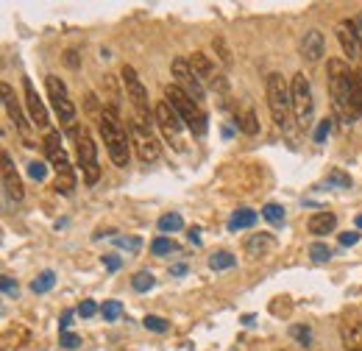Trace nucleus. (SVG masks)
<instances>
[{"label":"nucleus","mask_w":362,"mask_h":351,"mask_svg":"<svg viewBox=\"0 0 362 351\" xmlns=\"http://www.w3.org/2000/svg\"><path fill=\"white\" fill-rule=\"evenodd\" d=\"M290 95H293V117L307 132L315 123V98H313V84H310V79L304 73H296L293 76Z\"/></svg>","instance_id":"6"},{"label":"nucleus","mask_w":362,"mask_h":351,"mask_svg":"<svg viewBox=\"0 0 362 351\" xmlns=\"http://www.w3.org/2000/svg\"><path fill=\"white\" fill-rule=\"evenodd\" d=\"M173 84L179 89H184L195 103H204V84L192 73L189 59H173Z\"/></svg>","instance_id":"12"},{"label":"nucleus","mask_w":362,"mask_h":351,"mask_svg":"<svg viewBox=\"0 0 362 351\" xmlns=\"http://www.w3.org/2000/svg\"><path fill=\"white\" fill-rule=\"evenodd\" d=\"M354 223H357V229H362V215H357V220H354Z\"/></svg>","instance_id":"46"},{"label":"nucleus","mask_w":362,"mask_h":351,"mask_svg":"<svg viewBox=\"0 0 362 351\" xmlns=\"http://www.w3.org/2000/svg\"><path fill=\"white\" fill-rule=\"evenodd\" d=\"M3 106H6V115H8V120L17 126V132L23 134L25 139H28V123H25V115H23V109H20V103H17V95H14V89L8 87V84H3Z\"/></svg>","instance_id":"17"},{"label":"nucleus","mask_w":362,"mask_h":351,"mask_svg":"<svg viewBox=\"0 0 362 351\" xmlns=\"http://www.w3.org/2000/svg\"><path fill=\"white\" fill-rule=\"evenodd\" d=\"M153 284H156V279H153V273H151V270H139V273L132 276V287H134L136 293H148Z\"/></svg>","instance_id":"23"},{"label":"nucleus","mask_w":362,"mask_h":351,"mask_svg":"<svg viewBox=\"0 0 362 351\" xmlns=\"http://www.w3.org/2000/svg\"><path fill=\"white\" fill-rule=\"evenodd\" d=\"M326 53V40H323V34L320 31H307L304 34V40H301V56L307 59V62H320V56Z\"/></svg>","instance_id":"18"},{"label":"nucleus","mask_w":362,"mask_h":351,"mask_svg":"<svg viewBox=\"0 0 362 351\" xmlns=\"http://www.w3.org/2000/svg\"><path fill=\"white\" fill-rule=\"evenodd\" d=\"M354 87H357V109L362 115V70H354Z\"/></svg>","instance_id":"42"},{"label":"nucleus","mask_w":362,"mask_h":351,"mask_svg":"<svg viewBox=\"0 0 362 351\" xmlns=\"http://www.w3.org/2000/svg\"><path fill=\"white\" fill-rule=\"evenodd\" d=\"M234 265H237V257L228 254V251H218V254L209 257V267H212V270H228V267H234Z\"/></svg>","instance_id":"24"},{"label":"nucleus","mask_w":362,"mask_h":351,"mask_svg":"<svg viewBox=\"0 0 362 351\" xmlns=\"http://www.w3.org/2000/svg\"><path fill=\"white\" fill-rule=\"evenodd\" d=\"M354 25H357V34H360V40H362V14L354 17Z\"/></svg>","instance_id":"45"},{"label":"nucleus","mask_w":362,"mask_h":351,"mask_svg":"<svg viewBox=\"0 0 362 351\" xmlns=\"http://www.w3.org/2000/svg\"><path fill=\"white\" fill-rule=\"evenodd\" d=\"M142 326L151 329V332H168V329H170V323H168L165 318H159V315H145V318H142Z\"/></svg>","instance_id":"30"},{"label":"nucleus","mask_w":362,"mask_h":351,"mask_svg":"<svg viewBox=\"0 0 362 351\" xmlns=\"http://www.w3.org/2000/svg\"><path fill=\"white\" fill-rule=\"evenodd\" d=\"M100 315H103V321H117V318L123 315V304L115 301V299H112V301H103V304H100Z\"/></svg>","instance_id":"28"},{"label":"nucleus","mask_w":362,"mask_h":351,"mask_svg":"<svg viewBox=\"0 0 362 351\" xmlns=\"http://www.w3.org/2000/svg\"><path fill=\"white\" fill-rule=\"evenodd\" d=\"M334 31H337V40H340L343 53H346L351 62H357V59L362 56V40H360V34H357L354 20H340Z\"/></svg>","instance_id":"15"},{"label":"nucleus","mask_w":362,"mask_h":351,"mask_svg":"<svg viewBox=\"0 0 362 351\" xmlns=\"http://www.w3.org/2000/svg\"><path fill=\"white\" fill-rule=\"evenodd\" d=\"M276 248V237L268 234V231H254L248 240H245V254L251 257H265Z\"/></svg>","instance_id":"19"},{"label":"nucleus","mask_w":362,"mask_h":351,"mask_svg":"<svg viewBox=\"0 0 362 351\" xmlns=\"http://www.w3.org/2000/svg\"><path fill=\"white\" fill-rule=\"evenodd\" d=\"M53 284H56V276H53V270H45V273H40V276L31 282V290H34V293H47Z\"/></svg>","instance_id":"26"},{"label":"nucleus","mask_w":362,"mask_h":351,"mask_svg":"<svg viewBox=\"0 0 362 351\" xmlns=\"http://www.w3.org/2000/svg\"><path fill=\"white\" fill-rule=\"evenodd\" d=\"M151 251H153L156 257H168V254L179 251V243H176V240H170V237H156V240L151 243Z\"/></svg>","instance_id":"22"},{"label":"nucleus","mask_w":362,"mask_h":351,"mask_svg":"<svg viewBox=\"0 0 362 351\" xmlns=\"http://www.w3.org/2000/svg\"><path fill=\"white\" fill-rule=\"evenodd\" d=\"M45 159L53 165L56 171V190L62 195H70L76 190V173H73V165L67 159V151L62 145V137L59 132H47L45 137Z\"/></svg>","instance_id":"5"},{"label":"nucleus","mask_w":362,"mask_h":351,"mask_svg":"<svg viewBox=\"0 0 362 351\" xmlns=\"http://www.w3.org/2000/svg\"><path fill=\"white\" fill-rule=\"evenodd\" d=\"M290 335H293L301 346H313V329H310V326H293Z\"/></svg>","instance_id":"34"},{"label":"nucleus","mask_w":362,"mask_h":351,"mask_svg":"<svg viewBox=\"0 0 362 351\" xmlns=\"http://www.w3.org/2000/svg\"><path fill=\"white\" fill-rule=\"evenodd\" d=\"M70 326H73V312H64L59 321V332H70Z\"/></svg>","instance_id":"43"},{"label":"nucleus","mask_w":362,"mask_h":351,"mask_svg":"<svg viewBox=\"0 0 362 351\" xmlns=\"http://www.w3.org/2000/svg\"><path fill=\"white\" fill-rule=\"evenodd\" d=\"M307 229H310V234H315V237H326V234H332L334 229H337V218L332 215V212H315L310 223H307Z\"/></svg>","instance_id":"20"},{"label":"nucleus","mask_w":362,"mask_h":351,"mask_svg":"<svg viewBox=\"0 0 362 351\" xmlns=\"http://www.w3.org/2000/svg\"><path fill=\"white\" fill-rule=\"evenodd\" d=\"M98 129H100L103 145H106V151H109L112 162H115L117 168H126V165H129V156H132V151H129L132 137H126V129H123V123H120V117H117V109H115V106L100 109Z\"/></svg>","instance_id":"2"},{"label":"nucleus","mask_w":362,"mask_h":351,"mask_svg":"<svg viewBox=\"0 0 362 351\" xmlns=\"http://www.w3.org/2000/svg\"><path fill=\"white\" fill-rule=\"evenodd\" d=\"M0 290H3L6 299H17L20 296V287H17V282L11 276H0Z\"/></svg>","instance_id":"33"},{"label":"nucleus","mask_w":362,"mask_h":351,"mask_svg":"<svg viewBox=\"0 0 362 351\" xmlns=\"http://www.w3.org/2000/svg\"><path fill=\"white\" fill-rule=\"evenodd\" d=\"M28 176H31V178H37V181H42V178L47 176L45 162H37V159H34V162H28Z\"/></svg>","instance_id":"37"},{"label":"nucleus","mask_w":362,"mask_h":351,"mask_svg":"<svg viewBox=\"0 0 362 351\" xmlns=\"http://www.w3.org/2000/svg\"><path fill=\"white\" fill-rule=\"evenodd\" d=\"M259 220V215L254 209H237L231 218H228V231H240V229H251L254 223Z\"/></svg>","instance_id":"21"},{"label":"nucleus","mask_w":362,"mask_h":351,"mask_svg":"<svg viewBox=\"0 0 362 351\" xmlns=\"http://www.w3.org/2000/svg\"><path fill=\"white\" fill-rule=\"evenodd\" d=\"M262 218L271 220L273 226H281L284 223V207L281 204H265L262 207Z\"/></svg>","instance_id":"27"},{"label":"nucleus","mask_w":362,"mask_h":351,"mask_svg":"<svg viewBox=\"0 0 362 351\" xmlns=\"http://www.w3.org/2000/svg\"><path fill=\"white\" fill-rule=\"evenodd\" d=\"M240 129L245 134H257L259 132V123H257V115L248 109V112H243V117H240V123H237Z\"/></svg>","instance_id":"31"},{"label":"nucleus","mask_w":362,"mask_h":351,"mask_svg":"<svg viewBox=\"0 0 362 351\" xmlns=\"http://www.w3.org/2000/svg\"><path fill=\"white\" fill-rule=\"evenodd\" d=\"M59 343H62V349L73 351L81 346V335H76V332H59Z\"/></svg>","instance_id":"32"},{"label":"nucleus","mask_w":362,"mask_h":351,"mask_svg":"<svg viewBox=\"0 0 362 351\" xmlns=\"http://www.w3.org/2000/svg\"><path fill=\"white\" fill-rule=\"evenodd\" d=\"M215 47H218V56H221V62L223 64H231V53H228V47L223 40H215Z\"/></svg>","instance_id":"41"},{"label":"nucleus","mask_w":362,"mask_h":351,"mask_svg":"<svg viewBox=\"0 0 362 351\" xmlns=\"http://www.w3.org/2000/svg\"><path fill=\"white\" fill-rule=\"evenodd\" d=\"M103 265H106L109 270H117V267H120V257H112V254H109V257H103Z\"/></svg>","instance_id":"44"},{"label":"nucleus","mask_w":362,"mask_h":351,"mask_svg":"<svg viewBox=\"0 0 362 351\" xmlns=\"http://www.w3.org/2000/svg\"><path fill=\"white\" fill-rule=\"evenodd\" d=\"M326 73H329V92H332L334 115L343 120V126H354V120L360 117L354 70H349V64L343 59H329Z\"/></svg>","instance_id":"1"},{"label":"nucleus","mask_w":362,"mask_h":351,"mask_svg":"<svg viewBox=\"0 0 362 351\" xmlns=\"http://www.w3.org/2000/svg\"><path fill=\"white\" fill-rule=\"evenodd\" d=\"M3 190H6V195L11 198V201H23L25 198V190H23V181H20V176L14 171V165H11V156L3 151Z\"/></svg>","instance_id":"16"},{"label":"nucleus","mask_w":362,"mask_h":351,"mask_svg":"<svg viewBox=\"0 0 362 351\" xmlns=\"http://www.w3.org/2000/svg\"><path fill=\"white\" fill-rule=\"evenodd\" d=\"M45 87H47V98H50V106L59 117L62 126H73L76 123V103L67 92V84L59 79V76H47L45 79Z\"/></svg>","instance_id":"9"},{"label":"nucleus","mask_w":362,"mask_h":351,"mask_svg":"<svg viewBox=\"0 0 362 351\" xmlns=\"http://www.w3.org/2000/svg\"><path fill=\"white\" fill-rule=\"evenodd\" d=\"M329 132H332V120H320L315 129V142H323L329 137Z\"/></svg>","instance_id":"38"},{"label":"nucleus","mask_w":362,"mask_h":351,"mask_svg":"<svg viewBox=\"0 0 362 351\" xmlns=\"http://www.w3.org/2000/svg\"><path fill=\"white\" fill-rule=\"evenodd\" d=\"M159 231H165V234H170V231H179L181 226H184V218H181L179 212H168V215H162L159 218Z\"/></svg>","instance_id":"25"},{"label":"nucleus","mask_w":362,"mask_h":351,"mask_svg":"<svg viewBox=\"0 0 362 351\" xmlns=\"http://www.w3.org/2000/svg\"><path fill=\"white\" fill-rule=\"evenodd\" d=\"M76 137V154H78V168L87 184H95L100 178V165H98V145L92 139V134L81 126V129H73Z\"/></svg>","instance_id":"8"},{"label":"nucleus","mask_w":362,"mask_h":351,"mask_svg":"<svg viewBox=\"0 0 362 351\" xmlns=\"http://www.w3.org/2000/svg\"><path fill=\"white\" fill-rule=\"evenodd\" d=\"M360 326H362V323H360Z\"/></svg>","instance_id":"47"},{"label":"nucleus","mask_w":362,"mask_h":351,"mask_svg":"<svg viewBox=\"0 0 362 351\" xmlns=\"http://www.w3.org/2000/svg\"><path fill=\"white\" fill-rule=\"evenodd\" d=\"M23 92H25V106H28L31 123H34L37 129H47V123H50V117H47V106L42 103V98L37 95V87H34V81H31L28 76L23 79Z\"/></svg>","instance_id":"14"},{"label":"nucleus","mask_w":362,"mask_h":351,"mask_svg":"<svg viewBox=\"0 0 362 351\" xmlns=\"http://www.w3.org/2000/svg\"><path fill=\"white\" fill-rule=\"evenodd\" d=\"M189 67H192V73L201 79V84H209V87L215 89H223V79H221V73L215 70V64H212V59L206 56V53H201V50H195L192 56H189Z\"/></svg>","instance_id":"13"},{"label":"nucleus","mask_w":362,"mask_h":351,"mask_svg":"<svg viewBox=\"0 0 362 351\" xmlns=\"http://www.w3.org/2000/svg\"><path fill=\"white\" fill-rule=\"evenodd\" d=\"M115 246L117 248H126V251H139L142 248V240L139 237H123V234H117L115 237Z\"/></svg>","instance_id":"35"},{"label":"nucleus","mask_w":362,"mask_h":351,"mask_svg":"<svg viewBox=\"0 0 362 351\" xmlns=\"http://www.w3.org/2000/svg\"><path fill=\"white\" fill-rule=\"evenodd\" d=\"M268 106H271L273 123L281 132L293 129V95H290V84L284 81L281 73H271L268 76Z\"/></svg>","instance_id":"4"},{"label":"nucleus","mask_w":362,"mask_h":351,"mask_svg":"<svg viewBox=\"0 0 362 351\" xmlns=\"http://www.w3.org/2000/svg\"><path fill=\"white\" fill-rule=\"evenodd\" d=\"M120 79H123V87H126V98H129L132 106H134V117H139L142 123L151 126V115H153V109H151V103H148V89H145V84L139 81L136 70L132 67V64H123V67H120Z\"/></svg>","instance_id":"7"},{"label":"nucleus","mask_w":362,"mask_h":351,"mask_svg":"<svg viewBox=\"0 0 362 351\" xmlns=\"http://www.w3.org/2000/svg\"><path fill=\"white\" fill-rule=\"evenodd\" d=\"M153 123L159 126V132H162V137L176 148V151H181L184 148V139H181V117L176 115V109L168 103V100H162V103H156L153 106Z\"/></svg>","instance_id":"10"},{"label":"nucleus","mask_w":362,"mask_h":351,"mask_svg":"<svg viewBox=\"0 0 362 351\" xmlns=\"http://www.w3.org/2000/svg\"><path fill=\"white\" fill-rule=\"evenodd\" d=\"M310 257H313V263H329L332 260V248L326 243H313L310 246Z\"/></svg>","instance_id":"29"},{"label":"nucleus","mask_w":362,"mask_h":351,"mask_svg":"<svg viewBox=\"0 0 362 351\" xmlns=\"http://www.w3.org/2000/svg\"><path fill=\"white\" fill-rule=\"evenodd\" d=\"M329 184H334V187H351V176L343 173V171H332L329 173Z\"/></svg>","instance_id":"36"},{"label":"nucleus","mask_w":362,"mask_h":351,"mask_svg":"<svg viewBox=\"0 0 362 351\" xmlns=\"http://www.w3.org/2000/svg\"><path fill=\"white\" fill-rule=\"evenodd\" d=\"M165 100L176 109V115L181 117V123L195 134V137H204L209 129V120H206V112L201 109V103H195L184 89H179L176 84H168L165 87Z\"/></svg>","instance_id":"3"},{"label":"nucleus","mask_w":362,"mask_h":351,"mask_svg":"<svg viewBox=\"0 0 362 351\" xmlns=\"http://www.w3.org/2000/svg\"><path fill=\"white\" fill-rule=\"evenodd\" d=\"M360 243V231H343L340 234V246H357Z\"/></svg>","instance_id":"40"},{"label":"nucleus","mask_w":362,"mask_h":351,"mask_svg":"<svg viewBox=\"0 0 362 351\" xmlns=\"http://www.w3.org/2000/svg\"><path fill=\"white\" fill-rule=\"evenodd\" d=\"M129 137H132V145L136 148V156H139L142 162H153V159L159 156V142L153 139L151 126L142 123L139 117H132V123H129Z\"/></svg>","instance_id":"11"},{"label":"nucleus","mask_w":362,"mask_h":351,"mask_svg":"<svg viewBox=\"0 0 362 351\" xmlns=\"http://www.w3.org/2000/svg\"><path fill=\"white\" fill-rule=\"evenodd\" d=\"M95 312H100V307H98L95 301H81V307H78V315H81V318H92Z\"/></svg>","instance_id":"39"}]
</instances>
